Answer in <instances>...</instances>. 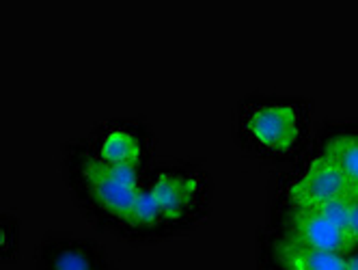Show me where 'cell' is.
<instances>
[{
	"mask_svg": "<svg viewBox=\"0 0 358 270\" xmlns=\"http://www.w3.org/2000/svg\"><path fill=\"white\" fill-rule=\"evenodd\" d=\"M278 236L306 244V247L343 255H348L356 247L352 236L341 225H337L335 220H330L315 208H283Z\"/></svg>",
	"mask_w": 358,
	"mask_h": 270,
	"instance_id": "obj_7",
	"label": "cell"
},
{
	"mask_svg": "<svg viewBox=\"0 0 358 270\" xmlns=\"http://www.w3.org/2000/svg\"><path fill=\"white\" fill-rule=\"evenodd\" d=\"M87 143L93 154L108 164L149 171L156 162V134L141 117H113L97 124Z\"/></svg>",
	"mask_w": 358,
	"mask_h": 270,
	"instance_id": "obj_4",
	"label": "cell"
},
{
	"mask_svg": "<svg viewBox=\"0 0 358 270\" xmlns=\"http://www.w3.org/2000/svg\"><path fill=\"white\" fill-rule=\"evenodd\" d=\"M348 270H358V247L348 253Z\"/></svg>",
	"mask_w": 358,
	"mask_h": 270,
	"instance_id": "obj_12",
	"label": "cell"
},
{
	"mask_svg": "<svg viewBox=\"0 0 358 270\" xmlns=\"http://www.w3.org/2000/svg\"><path fill=\"white\" fill-rule=\"evenodd\" d=\"M33 270H115L104 244L73 232H48L35 249Z\"/></svg>",
	"mask_w": 358,
	"mask_h": 270,
	"instance_id": "obj_6",
	"label": "cell"
},
{
	"mask_svg": "<svg viewBox=\"0 0 358 270\" xmlns=\"http://www.w3.org/2000/svg\"><path fill=\"white\" fill-rule=\"evenodd\" d=\"M317 150L341 166V171L354 184H358V124L330 128L322 136Z\"/></svg>",
	"mask_w": 358,
	"mask_h": 270,
	"instance_id": "obj_9",
	"label": "cell"
},
{
	"mask_svg": "<svg viewBox=\"0 0 358 270\" xmlns=\"http://www.w3.org/2000/svg\"><path fill=\"white\" fill-rule=\"evenodd\" d=\"M358 184H354L341 166H337L320 150L306 160L280 188L283 208H317L339 197H356Z\"/></svg>",
	"mask_w": 358,
	"mask_h": 270,
	"instance_id": "obj_5",
	"label": "cell"
},
{
	"mask_svg": "<svg viewBox=\"0 0 358 270\" xmlns=\"http://www.w3.org/2000/svg\"><path fill=\"white\" fill-rule=\"evenodd\" d=\"M311 104L292 95H250L236 115L238 143L272 162L296 160L311 141Z\"/></svg>",
	"mask_w": 358,
	"mask_h": 270,
	"instance_id": "obj_2",
	"label": "cell"
},
{
	"mask_svg": "<svg viewBox=\"0 0 358 270\" xmlns=\"http://www.w3.org/2000/svg\"><path fill=\"white\" fill-rule=\"evenodd\" d=\"M147 173L143 169L99 160L87 138L63 145V178L76 206L95 227L121 238Z\"/></svg>",
	"mask_w": 358,
	"mask_h": 270,
	"instance_id": "obj_1",
	"label": "cell"
},
{
	"mask_svg": "<svg viewBox=\"0 0 358 270\" xmlns=\"http://www.w3.org/2000/svg\"><path fill=\"white\" fill-rule=\"evenodd\" d=\"M22 249V223L20 216L11 210H3L0 214V255L3 262H15Z\"/></svg>",
	"mask_w": 358,
	"mask_h": 270,
	"instance_id": "obj_10",
	"label": "cell"
},
{
	"mask_svg": "<svg viewBox=\"0 0 358 270\" xmlns=\"http://www.w3.org/2000/svg\"><path fill=\"white\" fill-rule=\"evenodd\" d=\"M270 255L280 270H348V255L306 247V244L274 236Z\"/></svg>",
	"mask_w": 358,
	"mask_h": 270,
	"instance_id": "obj_8",
	"label": "cell"
},
{
	"mask_svg": "<svg viewBox=\"0 0 358 270\" xmlns=\"http://www.w3.org/2000/svg\"><path fill=\"white\" fill-rule=\"evenodd\" d=\"M147 184L171 236L194 229L210 214L212 178L210 171L194 160H156L147 173Z\"/></svg>",
	"mask_w": 358,
	"mask_h": 270,
	"instance_id": "obj_3",
	"label": "cell"
},
{
	"mask_svg": "<svg viewBox=\"0 0 358 270\" xmlns=\"http://www.w3.org/2000/svg\"><path fill=\"white\" fill-rule=\"evenodd\" d=\"M348 232L354 240V244L358 247V197L354 199L352 204V212H350V225H348Z\"/></svg>",
	"mask_w": 358,
	"mask_h": 270,
	"instance_id": "obj_11",
	"label": "cell"
}]
</instances>
